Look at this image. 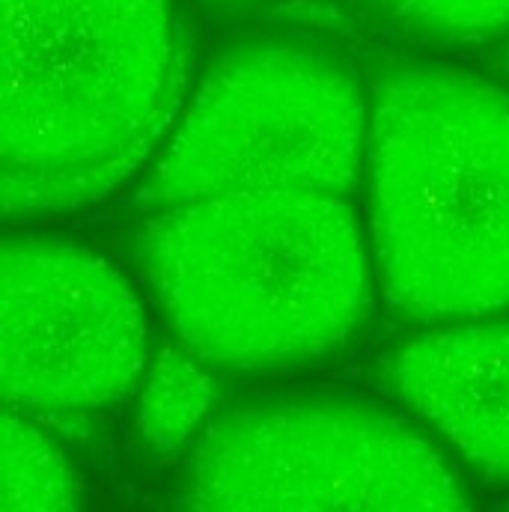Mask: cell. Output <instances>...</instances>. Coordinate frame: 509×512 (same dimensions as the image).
<instances>
[{"label":"cell","instance_id":"obj_5","mask_svg":"<svg viewBox=\"0 0 509 512\" xmlns=\"http://www.w3.org/2000/svg\"><path fill=\"white\" fill-rule=\"evenodd\" d=\"M370 90L331 48L254 36L221 48L140 176L167 209L236 191H361Z\"/></svg>","mask_w":509,"mask_h":512},{"label":"cell","instance_id":"obj_11","mask_svg":"<svg viewBox=\"0 0 509 512\" xmlns=\"http://www.w3.org/2000/svg\"><path fill=\"white\" fill-rule=\"evenodd\" d=\"M498 512H509V501H507V504H504V507H501V510H498Z\"/></svg>","mask_w":509,"mask_h":512},{"label":"cell","instance_id":"obj_8","mask_svg":"<svg viewBox=\"0 0 509 512\" xmlns=\"http://www.w3.org/2000/svg\"><path fill=\"white\" fill-rule=\"evenodd\" d=\"M218 373L179 346L170 334L155 343L149 367L134 390L131 429L152 459L188 456L221 411Z\"/></svg>","mask_w":509,"mask_h":512},{"label":"cell","instance_id":"obj_7","mask_svg":"<svg viewBox=\"0 0 509 512\" xmlns=\"http://www.w3.org/2000/svg\"><path fill=\"white\" fill-rule=\"evenodd\" d=\"M379 376L468 477L509 489V316L411 328L384 349Z\"/></svg>","mask_w":509,"mask_h":512},{"label":"cell","instance_id":"obj_10","mask_svg":"<svg viewBox=\"0 0 509 512\" xmlns=\"http://www.w3.org/2000/svg\"><path fill=\"white\" fill-rule=\"evenodd\" d=\"M408 30L444 42H486L509 33V0H382Z\"/></svg>","mask_w":509,"mask_h":512},{"label":"cell","instance_id":"obj_6","mask_svg":"<svg viewBox=\"0 0 509 512\" xmlns=\"http://www.w3.org/2000/svg\"><path fill=\"white\" fill-rule=\"evenodd\" d=\"M143 292L99 251L9 233L3 242V396L45 426L128 399L152 358Z\"/></svg>","mask_w":509,"mask_h":512},{"label":"cell","instance_id":"obj_3","mask_svg":"<svg viewBox=\"0 0 509 512\" xmlns=\"http://www.w3.org/2000/svg\"><path fill=\"white\" fill-rule=\"evenodd\" d=\"M361 215L384 307L408 328L509 316V93L396 60L370 87Z\"/></svg>","mask_w":509,"mask_h":512},{"label":"cell","instance_id":"obj_9","mask_svg":"<svg viewBox=\"0 0 509 512\" xmlns=\"http://www.w3.org/2000/svg\"><path fill=\"white\" fill-rule=\"evenodd\" d=\"M3 512H81L72 459L51 426L6 408Z\"/></svg>","mask_w":509,"mask_h":512},{"label":"cell","instance_id":"obj_1","mask_svg":"<svg viewBox=\"0 0 509 512\" xmlns=\"http://www.w3.org/2000/svg\"><path fill=\"white\" fill-rule=\"evenodd\" d=\"M137 268L167 334L218 376H304L346 358L382 304L358 200L236 191L158 209Z\"/></svg>","mask_w":509,"mask_h":512},{"label":"cell","instance_id":"obj_2","mask_svg":"<svg viewBox=\"0 0 509 512\" xmlns=\"http://www.w3.org/2000/svg\"><path fill=\"white\" fill-rule=\"evenodd\" d=\"M188 90L182 0H3L6 215H75L143 176Z\"/></svg>","mask_w":509,"mask_h":512},{"label":"cell","instance_id":"obj_4","mask_svg":"<svg viewBox=\"0 0 509 512\" xmlns=\"http://www.w3.org/2000/svg\"><path fill=\"white\" fill-rule=\"evenodd\" d=\"M176 512H477L468 474L390 399L268 390L221 405Z\"/></svg>","mask_w":509,"mask_h":512},{"label":"cell","instance_id":"obj_12","mask_svg":"<svg viewBox=\"0 0 509 512\" xmlns=\"http://www.w3.org/2000/svg\"><path fill=\"white\" fill-rule=\"evenodd\" d=\"M215 3H233V0H215Z\"/></svg>","mask_w":509,"mask_h":512}]
</instances>
